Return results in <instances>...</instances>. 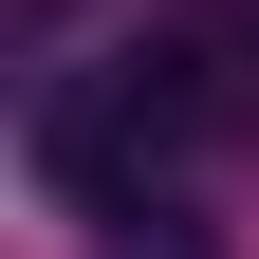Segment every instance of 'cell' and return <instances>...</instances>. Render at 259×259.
Segmentation results:
<instances>
[{
    "instance_id": "1",
    "label": "cell",
    "mask_w": 259,
    "mask_h": 259,
    "mask_svg": "<svg viewBox=\"0 0 259 259\" xmlns=\"http://www.w3.org/2000/svg\"><path fill=\"white\" fill-rule=\"evenodd\" d=\"M148 74H167L185 148H241L259 130V0H167L148 19Z\"/></svg>"
}]
</instances>
